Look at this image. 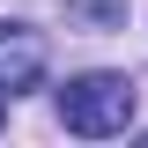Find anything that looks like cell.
<instances>
[{"label":"cell","mask_w":148,"mask_h":148,"mask_svg":"<svg viewBox=\"0 0 148 148\" xmlns=\"http://www.w3.org/2000/svg\"><path fill=\"white\" fill-rule=\"evenodd\" d=\"M0 119H8V96H0Z\"/></svg>","instance_id":"cell-3"},{"label":"cell","mask_w":148,"mask_h":148,"mask_svg":"<svg viewBox=\"0 0 148 148\" xmlns=\"http://www.w3.org/2000/svg\"><path fill=\"white\" fill-rule=\"evenodd\" d=\"M133 111H141V89H133V74H74L67 89H59V126L82 133V141H111V133L133 126Z\"/></svg>","instance_id":"cell-1"},{"label":"cell","mask_w":148,"mask_h":148,"mask_svg":"<svg viewBox=\"0 0 148 148\" xmlns=\"http://www.w3.org/2000/svg\"><path fill=\"white\" fill-rule=\"evenodd\" d=\"M37 74H45V37L30 22H0V96L15 104L22 89H37Z\"/></svg>","instance_id":"cell-2"}]
</instances>
